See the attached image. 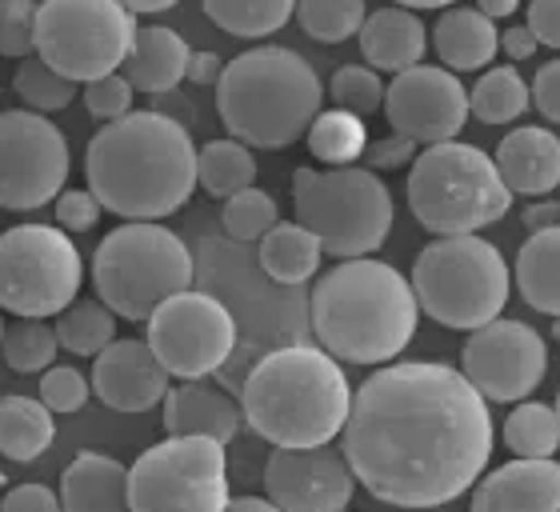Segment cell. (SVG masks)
Wrapping results in <instances>:
<instances>
[{
    "label": "cell",
    "mask_w": 560,
    "mask_h": 512,
    "mask_svg": "<svg viewBox=\"0 0 560 512\" xmlns=\"http://www.w3.org/2000/svg\"><path fill=\"white\" fill-rule=\"evenodd\" d=\"M340 441L357 485L376 501L453 504L492 461L489 400L453 364H385L352 393Z\"/></svg>",
    "instance_id": "6da1fadb"
},
{
    "label": "cell",
    "mask_w": 560,
    "mask_h": 512,
    "mask_svg": "<svg viewBox=\"0 0 560 512\" xmlns=\"http://www.w3.org/2000/svg\"><path fill=\"white\" fill-rule=\"evenodd\" d=\"M84 181L101 209L120 221H164L185 209L197 188V149L173 117L125 113L89 140Z\"/></svg>",
    "instance_id": "7a4b0ae2"
},
{
    "label": "cell",
    "mask_w": 560,
    "mask_h": 512,
    "mask_svg": "<svg viewBox=\"0 0 560 512\" xmlns=\"http://www.w3.org/2000/svg\"><path fill=\"white\" fill-rule=\"evenodd\" d=\"M313 333L320 349L345 364H388L417 333V292L393 265L349 256L316 280Z\"/></svg>",
    "instance_id": "3957f363"
},
{
    "label": "cell",
    "mask_w": 560,
    "mask_h": 512,
    "mask_svg": "<svg viewBox=\"0 0 560 512\" xmlns=\"http://www.w3.org/2000/svg\"><path fill=\"white\" fill-rule=\"evenodd\" d=\"M352 408L349 376L325 349L289 345L265 352L241 384L245 424L272 449H316L340 437Z\"/></svg>",
    "instance_id": "277c9868"
},
{
    "label": "cell",
    "mask_w": 560,
    "mask_h": 512,
    "mask_svg": "<svg viewBox=\"0 0 560 512\" xmlns=\"http://www.w3.org/2000/svg\"><path fill=\"white\" fill-rule=\"evenodd\" d=\"M325 89L313 65L280 45L248 48L224 65L217 81V113L229 137L248 149H289L320 113Z\"/></svg>",
    "instance_id": "5b68a950"
},
{
    "label": "cell",
    "mask_w": 560,
    "mask_h": 512,
    "mask_svg": "<svg viewBox=\"0 0 560 512\" xmlns=\"http://www.w3.org/2000/svg\"><path fill=\"white\" fill-rule=\"evenodd\" d=\"M409 209L432 236L480 233L509 217L513 193L489 152L465 140L424 144L409 168Z\"/></svg>",
    "instance_id": "8992f818"
},
{
    "label": "cell",
    "mask_w": 560,
    "mask_h": 512,
    "mask_svg": "<svg viewBox=\"0 0 560 512\" xmlns=\"http://www.w3.org/2000/svg\"><path fill=\"white\" fill-rule=\"evenodd\" d=\"M513 289V268L504 265L497 245L477 233L436 236L417 253L412 292L420 313H429L441 328L472 333L504 313Z\"/></svg>",
    "instance_id": "52a82bcc"
},
{
    "label": "cell",
    "mask_w": 560,
    "mask_h": 512,
    "mask_svg": "<svg viewBox=\"0 0 560 512\" xmlns=\"http://www.w3.org/2000/svg\"><path fill=\"white\" fill-rule=\"evenodd\" d=\"M296 221L313 229L325 256H373L393 233V197L373 168H296L292 173Z\"/></svg>",
    "instance_id": "ba28073f"
},
{
    "label": "cell",
    "mask_w": 560,
    "mask_h": 512,
    "mask_svg": "<svg viewBox=\"0 0 560 512\" xmlns=\"http://www.w3.org/2000/svg\"><path fill=\"white\" fill-rule=\"evenodd\" d=\"M96 296L125 321H149L173 292L192 289V256L173 229L152 221L117 224L93 256Z\"/></svg>",
    "instance_id": "9c48e42d"
},
{
    "label": "cell",
    "mask_w": 560,
    "mask_h": 512,
    "mask_svg": "<svg viewBox=\"0 0 560 512\" xmlns=\"http://www.w3.org/2000/svg\"><path fill=\"white\" fill-rule=\"evenodd\" d=\"M137 40V12L120 0H40L36 57L60 77L84 84L117 72Z\"/></svg>",
    "instance_id": "30bf717a"
},
{
    "label": "cell",
    "mask_w": 560,
    "mask_h": 512,
    "mask_svg": "<svg viewBox=\"0 0 560 512\" xmlns=\"http://www.w3.org/2000/svg\"><path fill=\"white\" fill-rule=\"evenodd\" d=\"M129 509L221 512L229 509V456L212 437H164L129 468Z\"/></svg>",
    "instance_id": "8fae6325"
},
{
    "label": "cell",
    "mask_w": 560,
    "mask_h": 512,
    "mask_svg": "<svg viewBox=\"0 0 560 512\" xmlns=\"http://www.w3.org/2000/svg\"><path fill=\"white\" fill-rule=\"evenodd\" d=\"M81 277V253L57 224H16L0 233V313L60 316L77 301Z\"/></svg>",
    "instance_id": "7c38bea8"
},
{
    "label": "cell",
    "mask_w": 560,
    "mask_h": 512,
    "mask_svg": "<svg viewBox=\"0 0 560 512\" xmlns=\"http://www.w3.org/2000/svg\"><path fill=\"white\" fill-rule=\"evenodd\" d=\"M149 349L176 381H200L221 369L236 349V321L217 296L180 289L144 321Z\"/></svg>",
    "instance_id": "4fadbf2b"
},
{
    "label": "cell",
    "mask_w": 560,
    "mask_h": 512,
    "mask_svg": "<svg viewBox=\"0 0 560 512\" xmlns=\"http://www.w3.org/2000/svg\"><path fill=\"white\" fill-rule=\"evenodd\" d=\"M69 181V140L45 113H0V209L33 212L57 200Z\"/></svg>",
    "instance_id": "5bb4252c"
},
{
    "label": "cell",
    "mask_w": 560,
    "mask_h": 512,
    "mask_svg": "<svg viewBox=\"0 0 560 512\" xmlns=\"http://www.w3.org/2000/svg\"><path fill=\"white\" fill-rule=\"evenodd\" d=\"M460 373L477 384V393L492 405H516L540 388L549 373V349L545 337L525 321H501L468 333V345L460 352Z\"/></svg>",
    "instance_id": "9a60e30c"
},
{
    "label": "cell",
    "mask_w": 560,
    "mask_h": 512,
    "mask_svg": "<svg viewBox=\"0 0 560 512\" xmlns=\"http://www.w3.org/2000/svg\"><path fill=\"white\" fill-rule=\"evenodd\" d=\"M385 117L388 128L400 137L424 144L460 137L468 113V89L460 84V72L444 65H412L397 72L385 89Z\"/></svg>",
    "instance_id": "2e32d148"
},
{
    "label": "cell",
    "mask_w": 560,
    "mask_h": 512,
    "mask_svg": "<svg viewBox=\"0 0 560 512\" xmlns=\"http://www.w3.org/2000/svg\"><path fill=\"white\" fill-rule=\"evenodd\" d=\"M357 477L345 453L316 449H272L265 465V492L284 512H340L349 509Z\"/></svg>",
    "instance_id": "e0dca14e"
},
{
    "label": "cell",
    "mask_w": 560,
    "mask_h": 512,
    "mask_svg": "<svg viewBox=\"0 0 560 512\" xmlns=\"http://www.w3.org/2000/svg\"><path fill=\"white\" fill-rule=\"evenodd\" d=\"M93 393L113 412H149L168 393V369L156 361L149 340H108L93 357Z\"/></svg>",
    "instance_id": "ac0fdd59"
},
{
    "label": "cell",
    "mask_w": 560,
    "mask_h": 512,
    "mask_svg": "<svg viewBox=\"0 0 560 512\" xmlns=\"http://www.w3.org/2000/svg\"><path fill=\"white\" fill-rule=\"evenodd\" d=\"M477 512H557L560 509V461L557 456H513L509 465L480 473L472 485Z\"/></svg>",
    "instance_id": "d6986e66"
},
{
    "label": "cell",
    "mask_w": 560,
    "mask_h": 512,
    "mask_svg": "<svg viewBox=\"0 0 560 512\" xmlns=\"http://www.w3.org/2000/svg\"><path fill=\"white\" fill-rule=\"evenodd\" d=\"M497 168H501V181L509 185L513 197L540 200L557 193L560 185V140L552 128H513L509 137L497 144Z\"/></svg>",
    "instance_id": "ffe728a7"
},
{
    "label": "cell",
    "mask_w": 560,
    "mask_h": 512,
    "mask_svg": "<svg viewBox=\"0 0 560 512\" xmlns=\"http://www.w3.org/2000/svg\"><path fill=\"white\" fill-rule=\"evenodd\" d=\"M164 432L173 437H212L229 444L245 424V412L233 396L200 381H185L164 393Z\"/></svg>",
    "instance_id": "44dd1931"
},
{
    "label": "cell",
    "mask_w": 560,
    "mask_h": 512,
    "mask_svg": "<svg viewBox=\"0 0 560 512\" xmlns=\"http://www.w3.org/2000/svg\"><path fill=\"white\" fill-rule=\"evenodd\" d=\"M361 53L364 65H373L376 72H405L412 65H420L424 48H429V28L417 16V9H405V4H388V9H376L364 16L361 33Z\"/></svg>",
    "instance_id": "7402d4cb"
},
{
    "label": "cell",
    "mask_w": 560,
    "mask_h": 512,
    "mask_svg": "<svg viewBox=\"0 0 560 512\" xmlns=\"http://www.w3.org/2000/svg\"><path fill=\"white\" fill-rule=\"evenodd\" d=\"M432 48H436L444 69L480 72L501 53V33H497V21L485 16L477 4L472 9L448 4L441 12V21H436V28H432Z\"/></svg>",
    "instance_id": "603a6c76"
},
{
    "label": "cell",
    "mask_w": 560,
    "mask_h": 512,
    "mask_svg": "<svg viewBox=\"0 0 560 512\" xmlns=\"http://www.w3.org/2000/svg\"><path fill=\"white\" fill-rule=\"evenodd\" d=\"M188 57H192V48L185 45V36L164 28V24H152V28H137L132 53L120 69L137 93L161 96L173 93L188 77Z\"/></svg>",
    "instance_id": "cb8c5ba5"
},
{
    "label": "cell",
    "mask_w": 560,
    "mask_h": 512,
    "mask_svg": "<svg viewBox=\"0 0 560 512\" xmlns=\"http://www.w3.org/2000/svg\"><path fill=\"white\" fill-rule=\"evenodd\" d=\"M60 509L117 512L129 509V468L117 456L81 453L60 477Z\"/></svg>",
    "instance_id": "d4e9b609"
},
{
    "label": "cell",
    "mask_w": 560,
    "mask_h": 512,
    "mask_svg": "<svg viewBox=\"0 0 560 512\" xmlns=\"http://www.w3.org/2000/svg\"><path fill=\"white\" fill-rule=\"evenodd\" d=\"M513 280L528 309L560 316V224L533 229V236L516 253Z\"/></svg>",
    "instance_id": "484cf974"
},
{
    "label": "cell",
    "mask_w": 560,
    "mask_h": 512,
    "mask_svg": "<svg viewBox=\"0 0 560 512\" xmlns=\"http://www.w3.org/2000/svg\"><path fill=\"white\" fill-rule=\"evenodd\" d=\"M52 408L33 396H0V456L16 465H33L36 456L48 453L57 437Z\"/></svg>",
    "instance_id": "4316f807"
},
{
    "label": "cell",
    "mask_w": 560,
    "mask_h": 512,
    "mask_svg": "<svg viewBox=\"0 0 560 512\" xmlns=\"http://www.w3.org/2000/svg\"><path fill=\"white\" fill-rule=\"evenodd\" d=\"M260 268L269 272L277 284H304V280L316 277L320 268V241H316L313 229H304L301 221L292 224H272L269 233L260 236Z\"/></svg>",
    "instance_id": "83f0119b"
},
{
    "label": "cell",
    "mask_w": 560,
    "mask_h": 512,
    "mask_svg": "<svg viewBox=\"0 0 560 512\" xmlns=\"http://www.w3.org/2000/svg\"><path fill=\"white\" fill-rule=\"evenodd\" d=\"M304 144L313 152V161H320L325 168L357 164L364 156V144H369V128H364V117L332 105L313 117V125L304 132Z\"/></svg>",
    "instance_id": "f1b7e54d"
},
{
    "label": "cell",
    "mask_w": 560,
    "mask_h": 512,
    "mask_svg": "<svg viewBox=\"0 0 560 512\" xmlns=\"http://www.w3.org/2000/svg\"><path fill=\"white\" fill-rule=\"evenodd\" d=\"M528 105H533V89L521 81V72L513 65L485 69L480 81L468 89V113L480 125H513V120L525 117Z\"/></svg>",
    "instance_id": "f546056e"
},
{
    "label": "cell",
    "mask_w": 560,
    "mask_h": 512,
    "mask_svg": "<svg viewBox=\"0 0 560 512\" xmlns=\"http://www.w3.org/2000/svg\"><path fill=\"white\" fill-rule=\"evenodd\" d=\"M253 181H257V161H253V149L245 140H209L205 149H197V185L209 197L224 200L248 188Z\"/></svg>",
    "instance_id": "4dcf8cb0"
},
{
    "label": "cell",
    "mask_w": 560,
    "mask_h": 512,
    "mask_svg": "<svg viewBox=\"0 0 560 512\" xmlns=\"http://www.w3.org/2000/svg\"><path fill=\"white\" fill-rule=\"evenodd\" d=\"M200 9L221 33L241 36V40H260V36H272L289 24L296 0H200Z\"/></svg>",
    "instance_id": "1f68e13d"
},
{
    "label": "cell",
    "mask_w": 560,
    "mask_h": 512,
    "mask_svg": "<svg viewBox=\"0 0 560 512\" xmlns=\"http://www.w3.org/2000/svg\"><path fill=\"white\" fill-rule=\"evenodd\" d=\"M504 449L513 456H557L560 449V417L552 405L540 400H516V408L504 417Z\"/></svg>",
    "instance_id": "d6a6232c"
},
{
    "label": "cell",
    "mask_w": 560,
    "mask_h": 512,
    "mask_svg": "<svg viewBox=\"0 0 560 512\" xmlns=\"http://www.w3.org/2000/svg\"><path fill=\"white\" fill-rule=\"evenodd\" d=\"M52 328H57V340L65 352L96 357L108 340H117V313L101 296L96 301H72Z\"/></svg>",
    "instance_id": "836d02e7"
},
{
    "label": "cell",
    "mask_w": 560,
    "mask_h": 512,
    "mask_svg": "<svg viewBox=\"0 0 560 512\" xmlns=\"http://www.w3.org/2000/svg\"><path fill=\"white\" fill-rule=\"evenodd\" d=\"M57 349V328H48L45 316H16L12 325H4V337H0V352L12 373H45Z\"/></svg>",
    "instance_id": "e575fe53"
},
{
    "label": "cell",
    "mask_w": 560,
    "mask_h": 512,
    "mask_svg": "<svg viewBox=\"0 0 560 512\" xmlns=\"http://www.w3.org/2000/svg\"><path fill=\"white\" fill-rule=\"evenodd\" d=\"M292 16L304 28V36H313L320 45H340L361 33L369 12H364V0H296Z\"/></svg>",
    "instance_id": "d590c367"
},
{
    "label": "cell",
    "mask_w": 560,
    "mask_h": 512,
    "mask_svg": "<svg viewBox=\"0 0 560 512\" xmlns=\"http://www.w3.org/2000/svg\"><path fill=\"white\" fill-rule=\"evenodd\" d=\"M12 89H16V96H21L28 108H36V113H60V108H69L72 101L81 96L77 81L60 77L57 69H48L40 57H24V65H16Z\"/></svg>",
    "instance_id": "8d00e7d4"
},
{
    "label": "cell",
    "mask_w": 560,
    "mask_h": 512,
    "mask_svg": "<svg viewBox=\"0 0 560 512\" xmlns=\"http://www.w3.org/2000/svg\"><path fill=\"white\" fill-rule=\"evenodd\" d=\"M277 221H280V209L265 188L248 185V188H241V193H233V197H224L221 224L233 241H245V245L248 241H260Z\"/></svg>",
    "instance_id": "74e56055"
},
{
    "label": "cell",
    "mask_w": 560,
    "mask_h": 512,
    "mask_svg": "<svg viewBox=\"0 0 560 512\" xmlns=\"http://www.w3.org/2000/svg\"><path fill=\"white\" fill-rule=\"evenodd\" d=\"M328 96L337 108H349L357 117H373L376 108H385V81L373 65H345L332 72Z\"/></svg>",
    "instance_id": "f35d334b"
},
{
    "label": "cell",
    "mask_w": 560,
    "mask_h": 512,
    "mask_svg": "<svg viewBox=\"0 0 560 512\" xmlns=\"http://www.w3.org/2000/svg\"><path fill=\"white\" fill-rule=\"evenodd\" d=\"M89 393H93V381L72 369V364H48L45 381H40V400H45L57 417H69V412H81L89 405Z\"/></svg>",
    "instance_id": "ab89813d"
},
{
    "label": "cell",
    "mask_w": 560,
    "mask_h": 512,
    "mask_svg": "<svg viewBox=\"0 0 560 512\" xmlns=\"http://www.w3.org/2000/svg\"><path fill=\"white\" fill-rule=\"evenodd\" d=\"M36 53V4L0 0V57L24 60Z\"/></svg>",
    "instance_id": "60d3db41"
},
{
    "label": "cell",
    "mask_w": 560,
    "mask_h": 512,
    "mask_svg": "<svg viewBox=\"0 0 560 512\" xmlns=\"http://www.w3.org/2000/svg\"><path fill=\"white\" fill-rule=\"evenodd\" d=\"M132 89L129 77L125 72H105V77H96V81H84L81 96H84V108H89V117L93 120H117L125 113H132Z\"/></svg>",
    "instance_id": "b9f144b4"
},
{
    "label": "cell",
    "mask_w": 560,
    "mask_h": 512,
    "mask_svg": "<svg viewBox=\"0 0 560 512\" xmlns=\"http://www.w3.org/2000/svg\"><path fill=\"white\" fill-rule=\"evenodd\" d=\"M101 200L93 188H60L57 193V224L65 233H89L101 221Z\"/></svg>",
    "instance_id": "7bdbcfd3"
},
{
    "label": "cell",
    "mask_w": 560,
    "mask_h": 512,
    "mask_svg": "<svg viewBox=\"0 0 560 512\" xmlns=\"http://www.w3.org/2000/svg\"><path fill=\"white\" fill-rule=\"evenodd\" d=\"M417 140L400 137V132H393V137H381V140H369L364 144V168H373V173H388V168H405V164H412V156H417Z\"/></svg>",
    "instance_id": "ee69618b"
},
{
    "label": "cell",
    "mask_w": 560,
    "mask_h": 512,
    "mask_svg": "<svg viewBox=\"0 0 560 512\" xmlns=\"http://www.w3.org/2000/svg\"><path fill=\"white\" fill-rule=\"evenodd\" d=\"M528 89H533V105L540 108V117L552 120V125H560V60L540 65Z\"/></svg>",
    "instance_id": "f6af8a7d"
},
{
    "label": "cell",
    "mask_w": 560,
    "mask_h": 512,
    "mask_svg": "<svg viewBox=\"0 0 560 512\" xmlns=\"http://www.w3.org/2000/svg\"><path fill=\"white\" fill-rule=\"evenodd\" d=\"M528 28L540 45L560 48V0H528Z\"/></svg>",
    "instance_id": "bcb514c9"
},
{
    "label": "cell",
    "mask_w": 560,
    "mask_h": 512,
    "mask_svg": "<svg viewBox=\"0 0 560 512\" xmlns=\"http://www.w3.org/2000/svg\"><path fill=\"white\" fill-rule=\"evenodd\" d=\"M0 504H4L9 512H57L60 492L45 489V485H16Z\"/></svg>",
    "instance_id": "7dc6e473"
},
{
    "label": "cell",
    "mask_w": 560,
    "mask_h": 512,
    "mask_svg": "<svg viewBox=\"0 0 560 512\" xmlns=\"http://www.w3.org/2000/svg\"><path fill=\"white\" fill-rule=\"evenodd\" d=\"M540 48V40L533 36L528 24H516V28H504L501 33V53L509 60H528Z\"/></svg>",
    "instance_id": "c3c4849f"
},
{
    "label": "cell",
    "mask_w": 560,
    "mask_h": 512,
    "mask_svg": "<svg viewBox=\"0 0 560 512\" xmlns=\"http://www.w3.org/2000/svg\"><path fill=\"white\" fill-rule=\"evenodd\" d=\"M221 72H224V60L217 57V53H209V48H200V53H192V57H188V77H185V81L217 84V81H221Z\"/></svg>",
    "instance_id": "681fc988"
},
{
    "label": "cell",
    "mask_w": 560,
    "mask_h": 512,
    "mask_svg": "<svg viewBox=\"0 0 560 512\" xmlns=\"http://www.w3.org/2000/svg\"><path fill=\"white\" fill-rule=\"evenodd\" d=\"M545 205H537V209L525 212V224L528 229H549V224H560V205H552L549 197H540Z\"/></svg>",
    "instance_id": "f907efd6"
},
{
    "label": "cell",
    "mask_w": 560,
    "mask_h": 512,
    "mask_svg": "<svg viewBox=\"0 0 560 512\" xmlns=\"http://www.w3.org/2000/svg\"><path fill=\"white\" fill-rule=\"evenodd\" d=\"M477 9L485 16H492V21H504V16H513L521 9V0H477Z\"/></svg>",
    "instance_id": "816d5d0a"
},
{
    "label": "cell",
    "mask_w": 560,
    "mask_h": 512,
    "mask_svg": "<svg viewBox=\"0 0 560 512\" xmlns=\"http://www.w3.org/2000/svg\"><path fill=\"white\" fill-rule=\"evenodd\" d=\"M129 12H137V16H152V12H168L176 4V0H120Z\"/></svg>",
    "instance_id": "f5cc1de1"
},
{
    "label": "cell",
    "mask_w": 560,
    "mask_h": 512,
    "mask_svg": "<svg viewBox=\"0 0 560 512\" xmlns=\"http://www.w3.org/2000/svg\"><path fill=\"white\" fill-rule=\"evenodd\" d=\"M229 509H245V512H272L277 504L269 497H229Z\"/></svg>",
    "instance_id": "db71d44e"
},
{
    "label": "cell",
    "mask_w": 560,
    "mask_h": 512,
    "mask_svg": "<svg viewBox=\"0 0 560 512\" xmlns=\"http://www.w3.org/2000/svg\"><path fill=\"white\" fill-rule=\"evenodd\" d=\"M397 4H405V9H448V4H456V0H397Z\"/></svg>",
    "instance_id": "11a10c76"
},
{
    "label": "cell",
    "mask_w": 560,
    "mask_h": 512,
    "mask_svg": "<svg viewBox=\"0 0 560 512\" xmlns=\"http://www.w3.org/2000/svg\"><path fill=\"white\" fill-rule=\"evenodd\" d=\"M552 337H557V345H560V316H552Z\"/></svg>",
    "instance_id": "9f6ffc18"
},
{
    "label": "cell",
    "mask_w": 560,
    "mask_h": 512,
    "mask_svg": "<svg viewBox=\"0 0 560 512\" xmlns=\"http://www.w3.org/2000/svg\"><path fill=\"white\" fill-rule=\"evenodd\" d=\"M557 417H560V393H557Z\"/></svg>",
    "instance_id": "6f0895ef"
},
{
    "label": "cell",
    "mask_w": 560,
    "mask_h": 512,
    "mask_svg": "<svg viewBox=\"0 0 560 512\" xmlns=\"http://www.w3.org/2000/svg\"><path fill=\"white\" fill-rule=\"evenodd\" d=\"M0 337H4V321H0Z\"/></svg>",
    "instance_id": "680465c9"
},
{
    "label": "cell",
    "mask_w": 560,
    "mask_h": 512,
    "mask_svg": "<svg viewBox=\"0 0 560 512\" xmlns=\"http://www.w3.org/2000/svg\"><path fill=\"white\" fill-rule=\"evenodd\" d=\"M4 480H9V477H4V473H0V485H4Z\"/></svg>",
    "instance_id": "91938a15"
}]
</instances>
